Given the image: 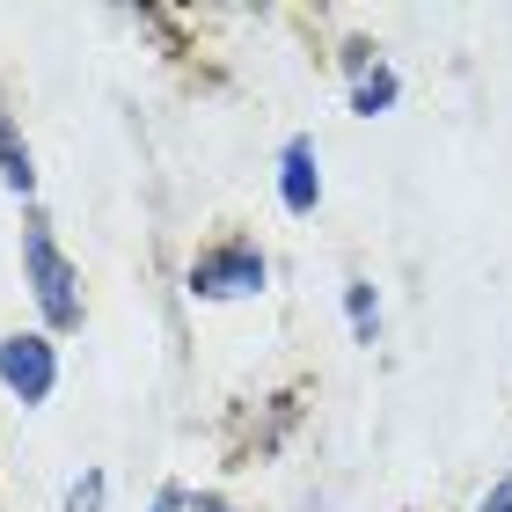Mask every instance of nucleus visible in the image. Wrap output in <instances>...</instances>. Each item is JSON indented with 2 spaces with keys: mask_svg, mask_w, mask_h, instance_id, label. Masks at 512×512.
Wrapping results in <instances>:
<instances>
[{
  "mask_svg": "<svg viewBox=\"0 0 512 512\" xmlns=\"http://www.w3.org/2000/svg\"><path fill=\"white\" fill-rule=\"evenodd\" d=\"M278 205H286L293 220L322 213V147H315V132H293L286 147H278Z\"/></svg>",
  "mask_w": 512,
  "mask_h": 512,
  "instance_id": "obj_5",
  "label": "nucleus"
},
{
  "mask_svg": "<svg viewBox=\"0 0 512 512\" xmlns=\"http://www.w3.org/2000/svg\"><path fill=\"white\" fill-rule=\"evenodd\" d=\"M271 286V256L256 235H220L191 249V264H183V293L191 300H213V308H227V300H256Z\"/></svg>",
  "mask_w": 512,
  "mask_h": 512,
  "instance_id": "obj_2",
  "label": "nucleus"
},
{
  "mask_svg": "<svg viewBox=\"0 0 512 512\" xmlns=\"http://www.w3.org/2000/svg\"><path fill=\"white\" fill-rule=\"evenodd\" d=\"M344 81H352V118H388L403 103V74L381 59V44L352 37L344 44Z\"/></svg>",
  "mask_w": 512,
  "mask_h": 512,
  "instance_id": "obj_4",
  "label": "nucleus"
},
{
  "mask_svg": "<svg viewBox=\"0 0 512 512\" xmlns=\"http://www.w3.org/2000/svg\"><path fill=\"white\" fill-rule=\"evenodd\" d=\"M22 286H30V300H37V330L44 337H66V330H81V322H88L81 264L59 249V235H52V220H44V213L22 220Z\"/></svg>",
  "mask_w": 512,
  "mask_h": 512,
  "instance_id": "obj_1",
  "label": "nucleus"
},
{
  "mask_svg": "<svg viewBox=\"0 0 512 512\" xmlns=\"http://www.w3.org/2000/svg\"><path fill=\"white\" fill-rule=\"evenodd\" d=\"M0 183L30 205L37 198V154H30V139H22V118L8 110V96H0Z\"/></svg>",
  "mask_w": 512,
  "mask_h": 512,
  "instance_id": "obj_6",
  "label": "nucleus"
},
{
  "mask_svg": "<svg viewBox=\"0 0 512 512\" xmlns=\"http://www.w3.org/2000/svg\"><path fill=\"white\" fill-rule=\"evenodd\" d=\"M0 388H8L22 410H44L59 395V337L8 330V337H0Z\"/></svg>",
  "mask_w": 512,
  "mask_h": 512,
  "instance_id": "obj_3",
  "label": "nucleus"
},
{
  "mask_svg": "<svg viewBox=\"0 0 512 512\" xmlns=\"http://www.w3.org/2000/svg\"><path fill=\"white\" fill-rule=\"evenodd\" d=\"M476 512H512V469H505V476L491 483V491L476 498Z\"/></svg>",
  "mask_w": 512,
  "mask_h": 512,
  "instance_id": "obj_10",
  "label": "nucleus"
},
{
  "mask_svg": "<svg viewBox=\"0 0 512 512\" xmlns=\"http://www.w3.org/2000/svg\"><path fill=\"white\" fill-rule=\"evenodd\" d=\"M103 505H110V476L103 469H81L74 483H66V505L59 512H103Z\"/></svg>",
  "mask_w": 512,
  "mask_h": 512,
  "instance_id": "obj_8",
  "label": "nucleus"
},
{
  "mask_svg": "<svg viewBox=\"0 0 512 512\" xmlns=\"http://www.w3.org/2000/svg\"><path fill=\"white\" fill-rule=\"evenodd\" d=\"M191 512H242L227 491H191Z\"/></svg>",
  "mask_w": 512,
  "mask_h": 512,
  "instance_id": "obj_11",
  "label": "nucleus"
},
{
  "mask_svg": "<svg viewBox=\"0 0 512 512\" xmlns=\"http://www.w3.org/2000/svg\"><path fill=\"white\" fill-rule=\"evenodd\" d=\"M147 512H191V491H183V483H161V491L147 498Z\"/></svg>",
  "mask_w": 512,
  "mask_h": 512,
  "instance_id": "obj_9",
  "label": "nucleus"
},
{
  "mask_svg": "<svg viewBox=\"0 0 512 512\" xmlns=\"http://www.w3.org/2000/svg\"><path fill=\"white\" fill-rule=\"evenodd\" d=\"M344 330H352V344H381V286L374 278H344Z\"/></svg>",
  "mask_w": 512,
  "mask_h": 512,
  "instance_id": "obj_7",
  "label": "nucleus"
}]
</instances>
